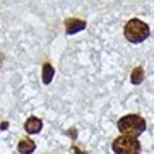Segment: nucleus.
I'll use <instances>...</instances> for the list:
<instances>
[{"label": "nucleus", "mask_w": 154, "mask_h": 154, "mask_svg": "<svg viewBox=\"0 0 154 154\" xmlns=\"http://www.w3.org/2000/svg\"><path fill=\"white\" fill-rule=\"evenodd\" d=\"M34 149H36V144L28 137H22L21 140H19V144H17V151L21 154H31Z\"/></svg>", "instance_id": "423d86ee"}, {"label": "nucleus", "mask_w": 154, "mask_h": 154, "mask_svg": "<svg viewBox=\"0 0 154 154\" xmlns=\"http://www.w3.org/2000/svg\"><path fill=\"white\" fill-rule=\"evenodd\" d=\"M74 152H75V154H86V152H82L81 149L77 147V146H74Z\"/></svg>", "instance_id": "9d476101"}, {"label": "nucleus", "mask_w": 154, "mask_h": 154, "mask_svg": "<svg viewBox=\"0 0 154 154\" xmlns=\"http://www.w3.org/2000/svg\"><path fill=\"white\" fill-rule=\"evenodd\" d=\"M125 38L130 41V43H142L144 39H147V36L151 34V29L144 21L140 19H130V21L125 24Z\"/></svg>", "instance_id": "f03ea898"}, {"label": "nucleus", "mask_w": 154, "mask_h": 154, "mask_svg": "<svg viewBox=\"0 0 154 154\" xmlns=\"http://www.w3.org/2000/svg\"><path fill=\"white\" fill-rule=\"evenodd\" d=\"M116 127L122 132V135L137 139L146 130V120L140 115H137V113H128V115L122 116L120 120H118Z\"/></svg>", "instance_id": "f257e3e1"}, {"label": "nucleus", "mask_w": 154, "mask_h": 154, "mask_svg": "<svg viewBox=\"0 0 154 154\" xmlns=\"http://www.w3.org/2000/svg\"><path fill=\"white\" fill-rule=\"evenodd\" d=\"M130 81H132V84H140L144 81V69L142 67H135L132 70V75H130Z\"/></svg>", "instance_id": "6e6552de"}, {"label": "nucleus", "mask_w": 154, "mask_h": 154, "mask_svg": "<svg viewBox=\"0 0 154 154\" xmlns=\"http://www.w3.org/2000/svg\"><path fill=\"white\" fill-rule=\"evenodd\" d=\"M86 28V21L82 19H75V17H70L65 21V33L67 34H75L79 31H82Z\"/></svg>", "instance_id": "20e7f679"}, {"label": "nucleus", "mask_w": 154, "mask_h": 154, "mask_svg": "<svg viewBox=\"0 0 154 154\" xmlns=\"http://www.w3.org/2000/svg\"><path fill=\"white\" fill-rule=\"evenodd\" d=\"M41 75H43V82L50 84L51 82V79H53V75H55V69L46 62V63H43V74H41Z\"/></svg>", "instance_id": "0eeeda50"}, {"label": "nucleus", "mask_w": 154, "mask_h": 154, "mask_svg": "<svg viewBox=\"0 0 154 154\" xmlns=\"http://www.w3.org/2000/svg\"><path fill=\"white\" fill-rule=\"evenodd\" d=\"M111 149L115 154H140V142L139 139L120 135L113 140Z\"/></svg>", "instance_id": "7ed1b4c3"}, {"label": "nucleus", "mask_w": 154, "mask_h": 154, "mask_svg": "<svg viewBox=\"0 0 154 154\" xmlns=\"http://www.w3.org/2000/svg\"><path fill=\"white\" fill-rule=\"evenodd\" d=\"M43 128V122L39 120L38 116H29L28 120L24 122V130L28 134H38Z\"/></svg>", "instance_id": "39448f33"}, {"label": "nucleus", "mask_w": 154, "mask_h": 154, "mask_svg": "<svg viewBox=\"0 0 154 154\" xmlns=\"http://www.w3.org/2000/svg\"><path fill=\"white\" fill-rule=\"evenodd\" d=\"M69 134H70V137H72V139H75V137H77V130H75V128H70V132H69Z\"/></svg>", "instance_id": "1a4fd4ad"}]
</instances>
